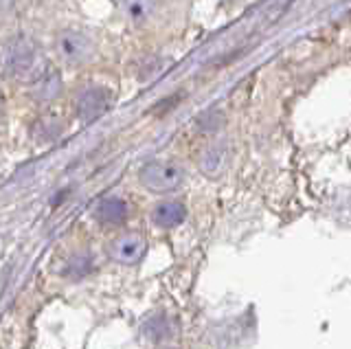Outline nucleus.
<instances>
[{
	"label": "nucleus",
	"mask_w": 351,
	"mask_h": 349,
	"mask_svg": "<svg viewBox=\"0 0 351 349\" xmlns=\"http://www.w3.org/2000/svg\"><path fill=\"white\" fill-rule=\"evenodd\" d=\"M3 69L9 77L20 82H40L47 75L44 73L40 49L27 38H16L5 47Z\"/></svg>",
	"instance_id": "nucleus-1"
},
{
	"label": "nucleus",
	"mask_w": 351,
	"mask_h": 349,
	"mask_svg": "<svg viewBox=\"0 0 351 349\" xmlns=\"http://www.w3.org/2000/svg\"><path fill=\"white\" fill-rule=\"evenodd\" d=\"M141 184L154 193L176 191L184 182V169L171 160H152L138 173Z\"/></svg>",
	"instance_id": "nucleus-2"
},
{
	"label": "nucleus",
	"mask_w": 351,
	"mask_h": 349,
	"mask_svg": "<svg viewBox=\"0 0 351 349\" xmlns=\"http://www.w3.org/2000/svg\"><path fill=\"white\" fill-rule=\"evenodd\" d=\"M55 51L64 64L69 67H84L95 58V42L93 38L77 29H66L55 40Z\"/></svg>",
	"instance_id": "nucleus-3"
},
{
	"label": "nucleus",
	"mask_w": 351,
	"mask_h": 349,
	"mask_svg": "<svg viewBox=\"0 0 351 349\" xmlns=\"http://www.w3.org/2000/svg\"><path fill=\"white\" fill-rule=\"evenodd\" d=\"M110 108V93L101 86H90L80 97H77V115L82 121L90 123L97 121L99 117H104Z\"/></svg>",
	"instance_id": "nucleus-4"
},
{
	"label": "nucleus",
	"mask_w": 351,
	"mask_h": 349,
	"mask_svg": "<svg viewBox=\"0 0 351 349\" xmlns=\"http://www.w3.org/2000/svg\"><path fill=\"white\" fill-rule=\"evenodd\" d=\"M145 250H147V244H145V239H143V235L125 233L112 242V246H110V255H112V259L119 261V264L132 266V264H138L143 255H145Z\"/></svg>",
	"instance_id": "nucleus-5"
},
{
	"label": "nucleus",
	"mask_w": 351,
	"mask_h": 349,
	"mask_svg": "<svg viewBox=\"0 0 351 349\" xmlns=\"http://www.w3.org/2000/svg\"><path fill=\"white\" fill-rule=\"evenodd\" d=\"M125 18H130L134 25H145L156 16L162 0H119Z\"/></svg>",
	"instance_id": "nucleus-6"
},
{
	"label": "nucleus",
	"mask_w": 351,
	"mask_h": 349,
	"mask_svg": "<svg viewBox=\"0 0 351 349\" xmlns=\"http://www.w3.org/2000/svg\"><path fill=\"white\" fill-rule=\"evenodd\" d=\"M184 215H186V211H184V206L180 202L167 200V202L156 204V209L152 211V220H154V224L169 228V226L180 224L184 220Z\"/></svg>",
	"instance_id": "nucleus-7"
},
{
	"label": "nucleus",
	"mask_w": 351,
	"mask_h": 349,
	"mask_svg": "<svg viewBox=\"0 0 351 349\" xmlns=\"http://www.w3.org/2000/svg\"><path fill=\"white\" fill-rule=\"evenodd\" d=\"M128 215V204L121 198H106L97 204L95 217L104 224H121Z\"/></svg>",
	"instance_id": "nucleus-8"
},
{
	"label": "nucleus",
	"mask_w": 351,
	"mask_h": 349,
	"mask_svg": "<svg viewBox=\"0 0 351 349\" xmlns=\"http://www.w3.org/2000/svg\"><path fill=\"white\" fill-rule=\"evenodd\" d=\"M226 156H228V147L226 143H213V145H208L204 149V154L200 158V167L202 171L206 173V176H215V173H219L224 169L226 165Z\"/></svg>",
	"instance_id": "nucleus-9"
},
{
	"label": "nucleus",
	"mask_w": 351,
	"mask_h": 349,
	"mask_svg": "<svg viewBox=\"0 0 351 349\" xmlns=\"http://www.w3.org/2000/svg\"><path fill=\"white\" fill-rule=\"evenodd\" d=\"M224 121H226V117L222 110H217V108H208V110H204L200 117H197L195 125L200 132H217V130L224 125Z\"/></svg>",
	"instance_id": "nucleus-10"
},
{
	"label": "nucleus",
	"mask_w": 351,
	"mask_h": 349,
	"mask_svg": "<svg viewBox=\"0 0 351 349\" xmlns=\"http://www.w3.org/2000/svg\"><path fill=\"white\" fill-rule=\"evenodd\" d=\"M0 108H3V97H0Z\"/></svg>",
	"instance_id": "nucleus-11"
}]
</instances>
